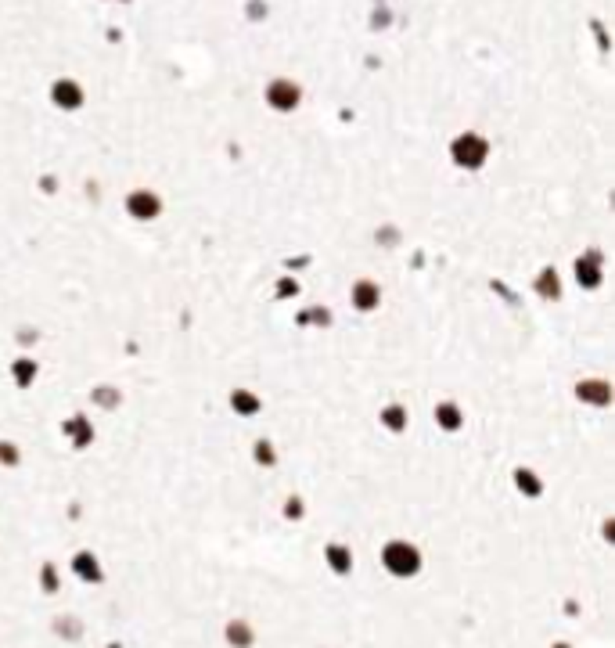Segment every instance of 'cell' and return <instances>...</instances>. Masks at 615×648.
Returning <instances> with one entry per match:
<instances>
[{
    "mask_svg": "<svg viewBox=\"0 0 615 648\" xmlns=\"http://www.w3.org/2000/svg\"><path fill=\"white\" fill-rule=\"evenodd\" d=\"M608 245H583L579 252L569 256V274H572V289L583 295H597L608 289Z\"/></svg>",
    "mask_w": 615,
    "mask_h": 648,
    "instance_id": "1",
    "label": "cell"
},
{
    "mask_svg": "<svg viewBox=\"0 0 615 648\" xmlns=\"http://www.w3.org/2000/svg\"><path fill=\"white\" fill-rule=\"evenodd\" d=\"M490 155H493L490 137L479 134V130H471V126L457 130V134L450 137V145H446L450 166L461 169V173H468V177H475V173H482L486 166H490Z\"/></svg>",
    "mask_w": 615,
    "mask_h": 648,
    "instance_id": "2",
    "label": "cell"
},
{
    "mask_svg": "<svg viewBox=\"0 0 615 648\" xmlns=\"http://www.w3.org/2000/svg\"><path fill=\"white\" fill-rule=\"evenodd\" d=\"M569 397L576 407L601 415V410L615 407V382H612V375H579L569 386Z\"/></svg>",
    "mask_w": 615,
    "mask_h": 648,
    "instance_id": "3",
    "label": "cell"
},
{
    "mask_svg": "<svg viewBox=\"0 0 615 648\" xmlns=\"http://www.w3.org/2000/svg\"><path fill=\"white\" fill-rule=\"evenodd\" d=\"M349 310L360 321L378 317L385 310V281L378 274H356L349 281Z\"/></svg>",
    "mask_w": 615,
    "mask_h": 648,
    "instance_id": "4",
    "label": "cell"
},
{
    "mask_svg": "<svg viewBox=\"0 0 615 648\" xmlns=\"http://www.w3.org/2000/svg\"><path fill=\"white\" fill-rule=\"evenodd\" d=\"M526 289H529L532 299H540L543 306H561L565 299H569V281H565V271L558 263H540L529 274Z\"/></svg>",
    "mask_w": 615,
    "mask_h": 648,
    "instance_id": "5",
    "label": "cell"
},
{
    "mask_svg": "<svg viewBox=\"0 0 615 648\" xmlns=\"http://www.w3.org/2000/svg\"><path fill=\"white\" fill-rule=\"evenodd\" d=\"M122 213L130 216L137 227H148L166 213V198L155 191L151 184H137V187H130V191L122 195Z\"/></svg>",
    "mask_w": 615,
    "mask_h": 648,
    "instance_id": "6",
    "label": "cell"
},
{
    "mask_svg": "<svg viewBox=\"0 0 615 648\" xmlns=\"http://www.w3.org/2000/svg\"><path fill=\"white\" fill-rule=\"evenodd\" d=\"M382 569L396 580H414L424 569V555L410 541L396 536V541H385V547H382Z\"/></svg>",
    "mask_w": 615,
    "mask_h": 648,
    "instance_id": "7",
    "label": "cell"
},
{
    "mask_svg": "<svg viewBox=\"0 0 615 648\" xmlns=\"http://www.w3.org/2000/svg\"><path fill=\"white\" fill-rule=\"evenodd\" d=\"M224 407L234 418L252 421V418H259L266 410V397H263V389H256L252 382H230L224 389Z\"/></svg>",
    "mask_w": 615,
    "mask_h": 648,
    "instance_id": "8",
    "label": "cell"
},
{
    "mask_svg": "<svg viewBox=\"0 0 615 648\" xmlns=\"http://www.w3.org/2000/svg\"><path fill=\"white\" fill-rule=\"evenodd\" d=\"M468 421H471V415H468V407L461 400L439 397L432 404V425H435V432H443V439L446 436H461L468 429Z\"/></svg>",
    "mask_w": 615,
    "mask_h": 648,
    "instance_id": "9",
    "label": "cell"
},
{
    "mask_svg": "<svg viewBox=\"0 0 615 648\" xmlns=\"http://www.w3.org/2000/svg\"><path fill=\"white\" fill-rule=\"evenodd\" d=\"M263 101L274 108L277 116H292L299 105H303V87H299L295 80H288V76H277V80L266 83L263 90Z\"/></svg>",
    "mask_w": 615,
    "mask_h": 648,
    "instance_id": "10",
    "label": "cell"
},
{
    "mask_svg": "<svg viewBox=\"0 0 615 648\" xmlns=\"http://www.w3.org/2000/svg\"><path fill=\"white\" fill-rule=\"evenodd\" d=\"M61 436L69 439L72 450H90L98 443V425H94L90 410H72V415L61 418Z\"/></svg>",
    "mask_w": 615,
    "mask_h": 648,
    "instance_id": "11",
    "label": "cell"
},
{
    "mask_svg": "<svg viewBox=\"0 0 615 648\" xmlns=\"http://www.w3.org/2000/svg\"><path fill=\"white\" fill-rule=\"evenodd\" d=\"M378 425H382V432L400 439L410 432V425H414V407H407L403 400H385L378 404Z\"/></svg>",
    "mask_w": 615,
    "mask_h": 648,
    "instance_id": "12",
    "label": "cell"
},
{
    "mask_svg": "<svg viewBox=\"0 0 615 648\" xmlns=\"http://www.w3.org/2000/svg\"><path fill=\"white\" fill-rule=\"evenodd\" d=\"M40 375H43V364H40L36 353H19V357L8 360V378H11V386L19 389V393L33 389L40 382Z\"/></svg>",
    "mask_w": 615,
    "mask_h": 648,
    "instance_id": "13",
    "label": "cell"
},
{
    "mask_svg": "<svg viewBox=\"0 0 615 648\" xmlns=\"http://www.w3.org/2000/svg\"><path fill=\"white\" fill-rule=\"evenodd\" d=\"M51 105L58 112H80L87 105V94L80 87V80H72V76H58L51 83Z\"/></svg>",
    "mask_w": 615,
    "mask_h": 648,
    "instance_id": "14",
    "label": "cell"
},
{
    "mask_svg": "<svg viewBox=\"0 0 615 648\" xmlns=\"http://www.w3.org/2000/svg\"><path fill=\"white\" fill-rule=\"evenodd\" d=\"M511 483H515V490L522 497H529V501H536V497H543V490H547V483H543V476L536 468H529V465H515L511 468Z\"/></svg>",
    "mask_w": 615,
    "mask_h": 648,
    "instance_id": "15",
    "label": "cell"
},
{
    "mask_svg": "<svg viewBox=\"0 0 615 648\" xmlns=\"http://www.w3.org/2000/svg\"><path fill=\"white\" fill-rule=\"evenodd\" d=\"M324 565H327L335 576H349L353 565H356V555H353L345 544H327V547H324Z\"/></svg>",
    "mask_w": 615,
    "mask_h": 648,
    "instance_id": "16",
    "label": "cell"
},
{
    "mask_svg": "<svg viewBox=\"0 0 615 648\" xmlns=\"http://www.w3.org/2000/svg\"><path fill=\"white\" fill-rule=\"evenodd\" d=\"M224 638H227L230 648H252V645H256V630H252L248 620L234 616V620H227V627H224Z\"/></svg>",
    "mask_w": 615,
    "mask_h": 648,
    "instance_id": "17",
    "label": "cell"
},
{
    "mask_svg": "<svg viewBox=\"0 0 615 648\" xmlns=\"http://www.w3.org/2000/svg\"><path fill=\"white\" fill-rule=\"evenodd\" d=\"M72 573L80 576L83 583H101L105 580V569H101V562H98L94 551H80V555L72 558Z\"/></svg>",
    "mask_w": 615,
    "mask_h": 648,
    "instance_id": "18",
    "label": "cell"
},
{
    "mask_svg": "<svg viewBox=\"0 0 615 648\" xmlns=\"http://www.w3.org/2000/svg\"><path fill=\"white\" fill-rule=\"evenodd\" d=\"M248 450H252V465H256V468H274V465H277V439H274L270 432H266V436H256Z\"/></svg>",
    "mask_w": 615,
    "mask_h": 648,
    "instance_id": "19",
    "label": "cell"
},
{
    "mask_svg": "<svg viewBox=\"0 0 615 648\" xmlns=\"http://www.w3.org/2000/svg\"><path fill=\"white\" fill-rule=\"evenodd\" d=\"M19 461H22L19 439H0V465H4V468H19Z\"/></svg>",
    "mask_w": 615,
    "mask_h": 648,
    "instance_id": "20",
    "label": "cell"
},
{
    "mask_svg": "<svg viewBox=\"0 0 615 648\" xmlns=\"http://www.w3.org/2000/svg\"><path fill=\"white\" fill-rule=\"evenodd\" d=\"M306 515V501L299 497V494H292V497H285V519L288 523H299V519Z\"/></svg>",
    "mask_w": 615,
    "mask_h": 648,
    "instance_id": "21",
    "label": "cell"
},
{
    "mask_svg": "<svg viewBox=\"0 0 615 648\" xmlns=\"http://www.w3.org/2000/svg\"><path fill=\"white\" fill-rule=\"evenodd\" d=\"M40 583H43V591H47V594H54V591H58V573H54V565H51V562L40 569Z\"/></svg>",
    "mask_w": 615,
    "mask_h": 648,
    "instance_id": "22",
    "label": "cell"
}]
</instances>
